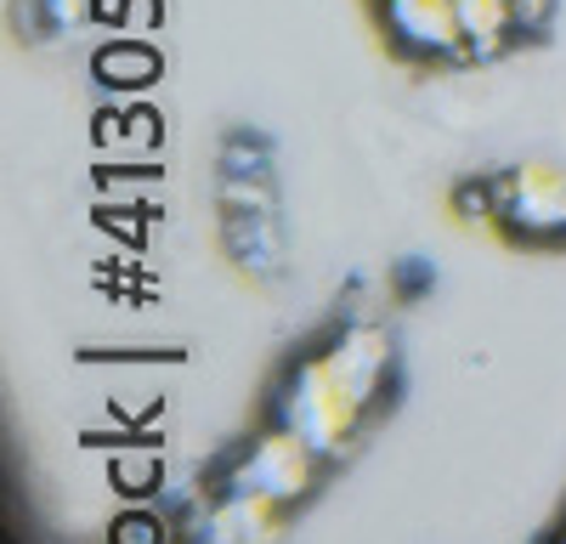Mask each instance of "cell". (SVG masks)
Returning a JSON list of instances; mask_svg holds the SVG:
<instances>
[{
  "mask_svg": "<svg viewBox=\"0 0 566 544\" xmlns=\"http://www.w3.org/2000/svg\"><path fill=\"white\" fill-rule=\"evenodd\" d=\"M114 488H125V493L159 488V460H154V453H119V460H114Z\"/></svg>",
  "mask_w": 566,
  "mask_h": 544,
  "instance_id": "obj_9",
  "label": "cell"
},
{
  "mask_svg": "<svg viewBox=\"0 0 566 544\" xmlns=\"http://www.w3.org/2000/svg\"><path fill=\"white\" fill-rule=\"evenodd\" d=\"M227 233H232V255H239L244 266H255V272H272L283 261L272 216H232L227 210Z\"/></svg>",
  "mask_w": 566,
  "mask_h": 544,
  "instance_id": "obj_8",
  "label": "cell"
},
{
  "mask_svg": "<svg viewBox=\"0 0 566 544\" xmlns=\"http://www.w3.org/2000/svg\"><path fill=\"white\" fill-rule=\"evenodd\" d=\"M91 74H97L103 85H114V91H142V85H154L165 74V57L154 52L148 40L119 34V40H108L103 52L91 57Z\"/></svg>",
  "mask_w": 566,
  "mask_h": 544,
  "instance_id": "obj_6",
  "label": "cell"
},
{
  "mask_svg": "<svg viewBox=\"0 0 566 544\" xmlns=\"http://www.w3.org/2000/svg\"><path fill=\"white\" fill-rule=\"evenodd\" d=\"M159 18H165V0H125V18H119V34H148V29H159Z\"/></svg>",
  "mask_w": 566,
  "mask_h": 544,
  "instance_id": "obj_13",
  "label": "cell"
},
{
  "mask_svg": "<svg viewBox=\"0 0 566 544\" xmlns=\"http://www.w3.org/2000/svg\"><path fill=\"white\" fill-rule=\"evenodd\" d=\"M227 210H232V216H272V193H266V181L227 176Z\"/></svg>",
  "mask_w": 566,
  "mask_h": 544,
  "instance_id": "obj_10",
  "label": "cell"
},
{
  "mask_svg": "<svg viewBox=\"0 0 566 544\" xmlns=\"http://www.w3.org/2000/svg\"><path fill=\"white\" fill-rule=\"evenodd\" d=\"M459 12H464V34H470V52L476 57H499L504 45L522 34L510 0H459Z\"/></svg>",
  "mask_w": 566,
  "mask_h": 544,
  "instance_id": "obj_7",
  "label": "cell"
},
{
  "mask_svg": "<svg viewBox=\"0 0 566 544\" xmlns=\"http://www.w3.org/2000/svg\"><path fill=\"white\" fill-rule=\"evenodd\" d=\"M108 544H165V522L148 511H125L108 533Z\"/></svg>",
  "mask_w": 566,
  "mask_h": 544,
  "instance_id": "obj_11",
  "label": "cell"
},
{
  "mask_svg": "<svg viewBox=\"0 0 566 544\" xmlns=\"http://www.w3.org/2000/svg\"><path fill=\"white\" fill-rule=\"evenodd\" d=\"M555 544H566V527H560V538H555Z\"/></svg>",
  "mask_w": 566,
  "mask_h": 544,
  "instance_id": "obj_20",
  "label": "cell"
},
{
  "mask_svg": "<svg viewBox=\"0 0 566 544\" xmlns=\"http://www.w3.org/2000/svg\"><path fill=\"white\" fill-rule=\"evenodd\" d=\"M125 114H97V148H125Z\"/></svg>",
  "mask_w": 566,
  "mask_h": 544,
  "instance_id": "obj_18",
  "label": "cell"
},
{
  "mask_svg": "<svg viewBox=\"0 0 566 544\" xmlns=\"http://www.w3.org/2000/svg\"><path fill=\"white\" fill-rule=\"evenodd\" d=\"M317 477H323V453L301 431L272 426L239 453V460H232L227 488H250V493L277 499V505H301V499L317 488Z\"/></svg>",
  "mask_w": 566,
  "mask_h": 544,
  "instance_id": "obj_2",
  "label": "cell"
},
{
  "mask_svg": "<svg viewBox=\"0 0 566 544\" xmlns=\"http://www.w3.org/2000/svg\"><path fill=\"white\" fill-rule=\"evenodd\" d=\"M499 221L527 239H566V176L549 165H522L493 176Z\"/></svg>",
  "mask_w": 566,
  "mask_h": 544,
  "instance_id": "obj_3",
  "label": "cell"
},
{
  "mask_svg": "<svg viewBox=\"0 0 566 544\" xmlns=\"http://www.w3.org/2000/svg\"><path fill=\"white\" fill-rule=\"evenodd\" d=\"M386 34L413 57H448V63H476L464 34L459 0H380Z\"/></svg>",
  "mask_w": 566,
  "mask_h": 544,
  "instance_id": "obj_4",
  "label": "cell"
},
{
  "mask_svg": "<svg viewBox=\"0 0 566 544\" xmlns=\"http://www.w3.org/2000/svg\"><path fill=\"white\" fill-rule=\"evenodd\" d=\"M148 148H159V119H154V114H130V125H125V154H148Z\"/></svg>",
  "mask_w": 566,
  "mask_h": 544,
  "instance_id": "obj_14",
  "label": "cell"
},
{
  "mask_svg": "<svg viewBox=\"0 0 566 544\" xmlns=\"http://www.w3.org/2000/svg\"><path fill=\"white\" fill-rule=\"evenodd\" d=\"M283 511H290V505H277V499H266V493L227 488V499L205 516L199 544H277Z\"/></svg>",
  "mask_w": 566,
  "mask_h": 544,
  "instance_id": "obj_5",
  "label": "cell"
},
{
  "mask_svg": "<svg viewBox=\"0 0 566 544\" xmlns=\"http://www.w3.org/2000/svg\"><path fill=\"white\" fill-rule=\"evenodd\" d=\"M91 18H103V23H114V29H119V18H125V0H91Z\"/></svg>",
  "mask_w": 566,
  "mask_h": 544,
  "instance_id": "obj_19",
  "label": "cell"
},
{
  "mask_svg": "<svg viewBox=\"0 0 566 544\" xmlns=\"http://www.w3.org/2000/svg\"><path fill=\"white\" fill-rule=\"evenodd\" d=\"M45 18H52L57 29H63V23L74 29V23H85V18H91V0H45Z\"/></svg>",
  "mask_w": 566,
  "mask_h": 544,
  "instance_id": "obj_16",
  "label": "cell"
},
{
  "mask_svg": "<svg viewBox=\"0 0 566 544\" xmlns=\"http://www.w3.org/2000/svg\"><path fill=\"white\" fill-rule=\"evenodd\" d=\"M374 408H380V402H374L328 352H317V357L295 363V375L283 380V391H277V426L301 431L323 460H346V453L357 448V437L368 431Z\"/></svg>",
  "mask_w": 566,
  "mask_h": 544,
  "instance_id": "obj_1",
  "label": "cell"
},
{
  "mask_svg": "<svg viewBox=\"0 0 566 544\" xmlns=\"http://www.w3.org/2000/svg\"><path fill=\"white\" fill-rule=\"evenodd\" d=\"M244 170H261V148L239 136V143L227 148V176H244Z\"/></svg>",
  "mask_w": 566,
  "mask_h": 544,
  "instance_id": "obj_17",
  "label": "cell"
},
{
  "mask_svg": "<svg viewBox=\"0 0 566 544\" xmlns=\"http://www.w3.org/2000/svg\"><path fill=\"white\" fill-rule=\"evenodd\" d=\"M453 205H459V216H464V221H488V216H499V193H493V181H464V188L453 193Z\"/></svg>",
  "mask_w": 566,
  "mask_h": 544,
  "instance_id": "obj_12",
  "label": "cell"
},
{
  "mask_svg": "<svg viewBox=\"0 0 566 544\" xmlns=\"http://www.w3.org/2000/svg\"><path fill=\"white\" fill-rule=\"evenodd\" d=\"M510 7H515V29L538 34V29L549 23V12H555V0H510Z\"/></svg>",
  "mask_w": 566,
  "mask_h": 544,
  "instance_id": "obj_15",
  "label": "cell"
}]
</instances>
